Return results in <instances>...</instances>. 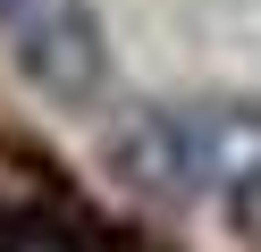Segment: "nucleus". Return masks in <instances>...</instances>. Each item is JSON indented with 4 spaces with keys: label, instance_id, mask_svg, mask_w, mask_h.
<instances>
[{
    "label": "nucleus",
    "instance_id": "nucleus-1",
    "mask_svg": "<svg viewBox=\"0 0 261 252\" xmlns=\"http://www.w3.org/2000/svg\"><path fill=\"white\" fill-rule=\"evenodd\" d=\"M9 50H17V76L51 109H93L110 84V34L93 0H34V17L9 34Z\"/></svg>",
    "mask_w": 261,
    "mask_h": 252
},
{
    "label": "nucleus",
    "instance_id": "nucleus-2",
    "mask_svg": "<svg viewBox=\"0 0 261 252\" xmlns=\"http://www.w3.org/2000/svg\"><path fill=\"white\" fill-rule=\"evenodd\" d=\"M110 177L143 202H186L211 185V126H194L186 109H126L101 143Z\"/></svg>",
    "mask_w": 261,
    "mask_h": 252
},
{
    "label": "nucleus",
    "instance_id": "nucleus-3",
    "mask_svg": "<svg viewBox=\"0 0 261 252\" xmlns=\"http://www.w3.org/2000/svg\"><path fill=\"white\" fill-rule=\"evenodd\" d=\"M219 210H227V227H236L244 244H261V160H244L236 177L219 185Z\"/></svg>",
    "mask_w": 261,
    "mask_h": 252
},
{
    "label": "nucleus",
    "instance_id": "nucleus-4",
    "mask_svg": "<svg viewBox=\"0 0 261 252\" xmlns=\"http://www.w3.org/2000/svg\"><path fill=\"white\" fill-rule=\"evenodd\" d=\"M25 17H34V0H0V34H17Z\"/></svg>",
    "mask_w": 261,
    "mask_h": 252
}]
</instances>
